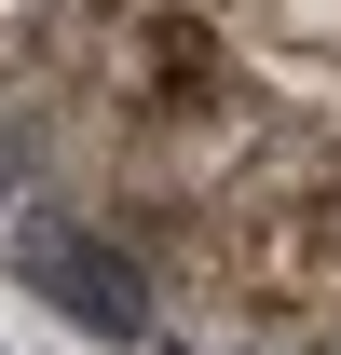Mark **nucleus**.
<instances>
[{
    "instance_id": "f257e3e1",
    "label": "nucleus",
    "mask_w": 341,
    "mask_h": 355,
    "mask_svg": "<svg viewBox=\"0 0 341 355\" xmlns=\"http://www.w3.org/2000/svg\"><path fill=\"white\" fill-rule=\"evenodd\" d=\"M82 150L110 178V205L150 232L205 219L218 191H246L259 164H287L273 83H259L246 28L218 0H110L82 28Z\"/></svg>"
},
{
    "instance_id": "f03ea898",
    "label": "nucleus",
    "mask_w": 341,
    "mask_h": 355,
    "mask_svg": "<svg viewBox=\"0 0 341 355\" xmlns=\"http://www.w3.org/2000/svg\"><path fill=\"white\" fill-rule=\"evenodd\" d=\"M150 301L218 355H314L341 342V164L287 150L246 191L150 246Z\"/></svg>"
},
{
    "instance_id": "7ed1b4c3",
    "label": "nucleus",
    "mask_w": 341,
    "mask_h": 355,
    "mask_svg": "<svg viewBox=\"0 0 341 355\" xmlns=\"http://www.w3.org/2000/svg\"><path fill=\"white\" fill-rule=\"evenodd\" d=\"M246 28H287V42L341 55V0H246Z\"/></svg>"
},
{
    "instance_id": "20e7f679",
    "label": "nucleus",
    "mask_w": 341,
    "mask_h": 355,
    "mask_svg": "<svg viewBox=\"0 0 341 355\" xmlns=\"http://www.w3.org/2000/svg\"><path fill=\"white\" fill-rule=\"evenodd\" d=\"M42 28H55V0H0V83L28 69V42H42Z\"/></svg>"
}]
</instances>
